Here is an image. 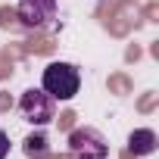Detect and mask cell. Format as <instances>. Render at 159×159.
<instances>
[{
	"instance_id": "cell-7",
	"label": "cell",
	"mask_w": 159,
	"mask_h": 159,
	"mask_svg": "<svg viewBox=\"0 0 159 159\" xmlns=\"http://www.w3.org/2000/svg\"><path fill=\"white\" fill-rule=\"evenodd\" d=\"M7 156H10V134L0 131V159H7Z\"/></svg>"
},
{
	"instance_id": "cell-1",
	"label": "cell",
	"mask_w": 159,
	"mask_h": 159,
	"mask_svg": "<svg viewBox=\"0 0 159 159\" xmlns=\"http://www.w3.org/2000/svg\"><path fill=\"white\" fill-rule=\"evenodd\" d=\"M41 88L53 97V100H72L81 88V72L75 62H50L44 69Z\"/></svg>"
},
{
	"instance_id": "cell-6",
	"label": "cell",
	"mask_w": 159,
	"mask_h": 159,
	"mask_svg": "<svg viewBox=\"0 0 159 159\" xmlns=\"http://www.w3.org/2000/svg\"><path fill=\"white\" fill-rule=\"evenodd\" d=\"M25 153L28 156H44L47 153V137L44 134H28L25 137Z\"/></svg>"
},
{
	"instance_id": "cell-4",
	"label": "cell",
	"mask_w": 159,
	"mask_h": 159,
	"mask_svg": "<svg viewBox=\"0 0 159 159\" xmlns=\"http://www.w3.org/2000/svg\"><path fill=\"white\" fill-rule=\"evenodd\" d=\"M19 19L25 28H47L56 19V0H19Z\"/></svg>"
},
{
	"instance_id": "cell-2",
	"label": "cell",
	"mask_w": 159,
	"mask_h": 159,
	"mask_svg": "<svg viewBox=\"0 0 159 159\" xmlns=\"http://www.w3.org/2000/svg\"><path fill=\"white\" fill-rule=\"evenodd\" d=\"M66 143H69L72 159H106L109 156V143L97 128H75Z\"/></svg>"
},
{
	"instance_id": "cell-5",
	"label": "cell",
	"mask_w": 159,
	"mask_h": 159,
	"mask_svg": "<svg viewBox=\"0 0 159 159\" xmlns=\"http://www.w3.org/2000/svg\"><path fill=\"white\" fill-rule=\"evenodd\" d=\"M128 153L131 156H150L156 153V131L150 128H137L128 134Z\"/></svg>"
},
{
	"instance_id": "cell-3",
	"label": "cell",
	"mask_w": 159,
	"mask_h": 159,
	"mask_svg": "<svg viewBox=\"0 0 159 159\" xmlns=\"http://www.w3.org/2000/svg\"><path fill=\"white\" fill-rule=\"evenodd\" d=\"M19 112L31 125H50L53 122V112H56V100L44 88H28L22 94V100H19Z\"/></svg>"
}]
</instances>
